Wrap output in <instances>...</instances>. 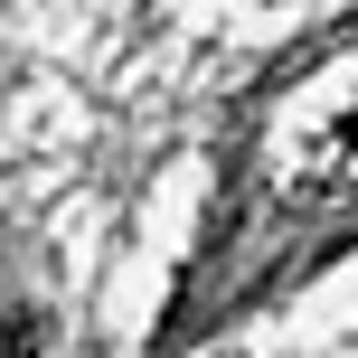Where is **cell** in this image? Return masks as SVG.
<instances>
[{
  "instance_id": "1",
  "label": "cell",
  "mask_w": 358,
  "mask_h": 358,
  "mask_svg": "<svg viewBox=\"0 0 358 358\" xmlns=\"http://www.w3.org/2000/svg\"><path fill=\"white\" fill-rule=\"evenodd\" d=\"M273 189H283V208H330L358 189V57L311 76L273 113Z\"/></svg>"
},
{
  "instance_id": "2",
  "label": "cell",
  "mask_w": 358,
  "mask_h": 358,
  "mask_svg": "<svg viewBox=\"0 0 358 358\" xmlns=\"http://www.w3.org/2000/svg\"><path fill=\"white\" fill-rule=\"evenodd\" d=\"M0 358H38V321H29V311L10 321V340H0Z\"/></svg>"
}]
</instances>
